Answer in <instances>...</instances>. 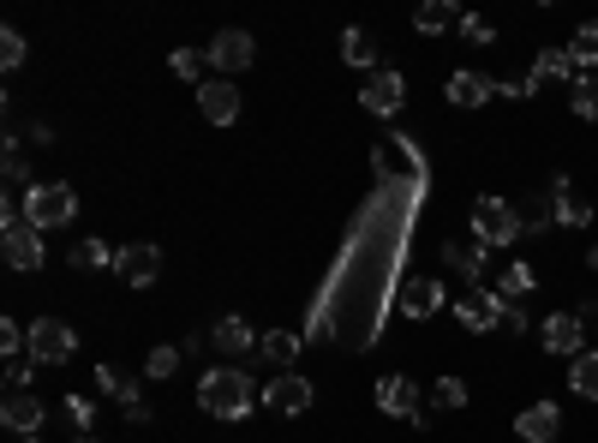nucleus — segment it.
<instances>
[{
	"instance_id": "nucleus-1",
	"label": "nucleus",
	"mask_w": 598,
	"mask_h": 443,
	"mask_svg": "<svg viewBox=\"0 0 598 443\" xmlns=\"http://www.w3.org/2000/svg\"><path fill=\"white\" fill-rule=\"evenodd\" d=\"M198 408L215 413V420H246V413L258 408V384H251V372H239V365H215L198 384Z\"/></svg>"
},
{
	"instance_id": "nucleus-2",
	"label": "nucleus",
	"mask_w": 598,
	"mask_h": 443,
	"mask_svg": "<svg viewBox=\"0 0 598 443\" xmlns=\"http://www.w3.org/2000/svg\"><path fill=\"white\" fill-rule=\"evenodd\" d=\"M79 217V193H72L67 180H48V186H31L24 193V222L43 234V228H67Z\"/></svg>"
},
{
	"instance_id": "nucleus-3",
	"label": "nucleus",
	"mask_w": 598,
	"mask_h": 443,
	"mask_svg": "<svg viewBox=\"0 0 598 443\" xmlns=\"http://www.w3.org/2000/svg\"><path fill=\"white\" fill-rule=\"evenodd\" d=\"M473 240L479 246H515L520 240V210L503 198H479L473 205Z\"/></svg>"
},
{
	"instance_id": "nucleus-4",
	"label": "nucleus",
	"mask_w": 598,
	"mask_h": 443,
	"mask_svg": "<svg viewBox=\"0 0 598 443\" xmlns=\"http://www.w3.org/2000/svg\"><path fill=\"white\" fill-rule=\"evenodd\" d=\"M24 353H31L36 365H67L72 353H79V336H72L60 318H36V324H31V341H24Z\"/></svg>"
},
{
	"instance_id": "nucleus-5",
	"label": "nucleus",
	"mask_w": 598,
	"mask_h": 443,
	"mask_svg": "<svg viewBox=\"0 0 598 443\" xmlns=\"http://www.w3.org/2000/svg\"><path fill=\"white\" fill-rule=\"evenodd\" d=\"M401 103H407V79L396 67H377L372 79H365V91H360V108L377 114V120H389V114H401Z\"/></svg>"
},
{
	"instance_id": "nucleus-6",
	"label": "nucleus",
	"mask_w": 598,
	"mask_h": 443,
	"mask_svg": "<svg viewBox=\"0 0 598 443\" xmlns=\"http://www.w3.org/2000/svg\"><path fill=\"white\" fill-rule=\"evenodd\" d=\"M251 55H258V43H251V31H215V43L203 48V60H210L222 79H234V72L251 67Z\"/></svg>"
},
{
	"instance_id": "nucleus-7",
	"label": "nucleus",
	"mask_w": 598,
	"mask_h": 443,
	"mask_svg": "<svg viewBox=\"0 0 598 443\" xmlns=\"http://www.w3.org/2000/svg\"><path fill=\"white\" fill-rule=\"evenodd\" d=\"M443 282H431V276H407V282L396 288V312L401 318H437L443 312Z\"/></svg>"
},
{
	"instance_id": "nucleus-8",
	"label": "nucleus",
	"mask_w": 598,
	"mask_h": 443,
	"mask_svg": "<svg viewBox=\"0 0 598 443\" xmlns=\"http://www.w3.org/2000/svg\"><path fill=\"white\" fill-rule=\"evenodd\" d=\"M114 270L126 276V288H150V282L162 276V252L150 246V240H138V246L114 252Z\"/></svg>"
},
{
	"instance_id": "nucleus-9",
	"label": "nucleus",
	"mask_w": 598,
	"mask_h": 443,
	"mask_svg": "<svg viewBox=\"0 0 598 443\" xmlns=\"http://www.w3.org/2000/svg\"><path fill=\"white\" fill-rule=\"evenodd\" d=\"M198 108H203V120H210V126H234V120H239V91H234V79H203V84H198Z\"/></svg>"
},
{
	"instance_id": "nucleus-10",
	"label": "nucleus",
	"mask_w": 598,
	"mask_h": 443,
	"mask_svg": "<svg viewBox=\"0 0 598 443\" xmlns=\"http://www.w3.org/2000/svg\"><path fill=\"white\" fill-rule=\"evenodd\" d=\"M263 408H270V413H305V408H312V377L282 372L275 384H263Z\"/></svg>"
},
{
	"instance_id": "nucleus-11",
	"label": "nucleus",
	"mask_w": 598,
	"mask_h": 443,
	"mask_svg": "<svg viewBox=\"0 0 598 443\" xmlns=\"http://www.w3.org/2000/svg\"><path fill=\"white\" fill-rule=\"evenodd\" d=\"M377 408L396 413V420H413L419 432H425V408H419V384H407V377H384L377 384Z\"/></svg>"
},
{
	"instance_id": "nucleus-12",
	"label": "nucleus",
	"mask_w": 598,
	"mask_h": 443,
	"mask_svg": "<svg viewBox=\"0 0 598 443\" xmlns=\"http://www.w3.org/2000/svg\"><path fill=\"white\" fill-rule=\"evenodd\" d=\"M455 318H461V330H497L503 324V306H497V294H491V288H467L461 294V306H455Z\"/></svg>"
},
{
	"instance_id": "nucleus-13",
	"label": "nucleus",
	"mask_w": 598,
	"mask_h": 443,
	"mask_svg": "<svg viewBox=\"0 0 598 443\" xmlns=\"http://www.w3.org/2000/svg\"><path fill=\"white\" fill-rule=\"evenodd\" d=\"M581 341H587V324H581V312H551V318H544V348H551V353H568V360H581Z\"/></svg>"
},
{
	"instance_id": "nucleus-14",
	"label": "nucleus",
	"mask_w": 598,
	"mask_h": 443,
	"mask_svg": "<svg viewBox=\"0 0 598 443\" xmlns=\"http://www.w3.org/2000/svg\"><path fill=\"white\" fill-rule=\"evenodd\" d=\"M0 425L19 438H31L36 425H43V401L31 396V389H7V401H0Z\"/></svg>"
},
{
	"instance_id": "nucleus-15",
	"label": "nucleus",
	"mask_w": 598,
	"mask_h": 443,
	"mask_svg": "<svg viewBox=\"0 0 598 443\" xmlns=\"http://www.w3.org/2000/svg\"><path fill=\"white\" fill-rule=\"evenodd\" d=\"M515 432H520V443H551L556 432H563V408H556V401H532V408L515 420Z\"/></svg>"
},
{
	"instance_id": "nucleus-16",
	"label": "nucleus",
	"mask_w": 598,
	"mask_h": 443,
	"mask_svg": "<svg viewBox=\"0 0 598 443\" xmlns=\"http://www.w3.org/2000/svg\"><path fill=\"white\" fill-rule=\"evenodd\" d=\"M43 258H48V246H43V234H36L31 222L7 234V264L12 270H43Z\"/></svg>"
},
{
	"instance_id": "nucleus-17",
	"label": "nucleus",
	"mask_w": 598,
	"mask_h": 443,
	"mask_svg": "<svg viewBox=\"0 0 598 443\" xmlns=\"http://www.w3.org/2000/svg\"><path fill=\"white\" fill-rule=\"evenodd\" d=\"M497 96V79H485V72H449V103L455 108H479Z\"/></svg>"
},
{
	"instance_id": "nucleus-18",
	"label": "nucleus",
	"mask_w": 598,
	"mask_h": 443,
	"mask_svg": "<svg viewBox=\"0 0 598 443\" xmlns=\"http://www.w3.org/2000/svg\"><path fill=\"white\" fill-rule=\"evenodd\" d=\"M544 79H575V55H568V48H539V60H532V72L520 84H527V96L539 91Z\"/></svg>"
},
{
	"instance_id": "nucleus-19",
	"label": "nucleus",
	"mask_w": 598,
	"mask_h": 443,
	"mask_svg": "<svg viewBox=\"0 0 598 443\" xmlns=\"http://www.w3.org/2000/svg\"><path fill=\"white\" fill-rule=\"evenodd\" d=\"M551 217L563 222V228H587V222H593V205H587V198H581L568 180H556V186H551Z\"/></svg>"
},
{
	"instance_id": "nucleus-20",
	"label": "nucleus",
	"mask_w": 598,
	"mask_h": 443,
	"mask_svg": "<svg viewBox=\"0 0 598 443\" xmlns=\"http://www.w3.org/2000/svg\"><path fill=\"white\" fill-rule=\"evenodd\" d=\"M210 341H215V348L227 353V360H234V353H251V348H258L263 336H251V324H246V318H222V324H215V330H210Z\"/></svg>"
},
{
	"instance_id": "nucleus-21",
	"label": "nucleus",
	"mask_w": 598,
	"mask_h": 443,
	"mask_svg": "<svg viewBox=\"0 0 598 443\" xmlns=\"http://www.w3.org/2000/svg\"><path fill=\"white\" fill-rule=\"evenodd\" d=\"M341 60H348V67H377V36L365 31V24H348V31H341Z\"/></svg>"
},
{
	"instance_id": "nucleus-22",
	"label": "nucleus",
	"mask_w": 598,
	"mask_h": 443,
	"mask_svg": "<svg viewBox=\"0 0 598 443\" xmlns=\"http://www.w3.org/2000/svg\"><path fill=\"white\" fill-rule=\"evenodd\" d=\"M413 24H419V31H425V36H443V31H461V12H455L449 0H425Z\"/></svg>"
},
{
	"instance_id": "nucleus-23",
	"label": "nucleus",
	"mask_w": 598,
	"mask_h": 443,
	"mask_svg": "<svg viewBox=\"0 0 598 443\" xmlns=\"http://www.w3.org/2000/svg\"><path fill=\"white\" fill-rule=\"evenodd\" d=\"M485 252H491V246H479V240H473V246H461V240H449V246H443V258H449L455 270L467 276V282H479V276H485Z\"/></svg>"
},
{
	"instance_id": "nucleus-24",
	"label": "nucleus",
	"mask_w": 598,
	"mask_h": 443,
	"mask_svg": "<svg viewBox=\"0 0 598 443\" xmlns=\"http://www.w3.org/2000/svg\"><path fill=\"white\" fill-rule=\"evenodd\" d=\"M491 294H497V306H520V294H532V264H508Z\"/></svg>"
},
{
	"instance_id": "nucleus-25",
	"label": "nucleus",
	"mask_w": 598,
	"mask_h": 443,
	"mask_svg": "<svg viewBox=\"0 0 598 443\" xmlns=\"http://www.w3.org/2000/svg\"><path fill=\"white\" fill-rule=\"evenodd\" d=\"M300 341L305 336H294V330H270L258 348H263V360H270V365H282V372H288V365H294V353H300Z\"/></svg>"
},
{
	"instance_id": "nucleus-26",
	"label": "nucleus",
	"mask_w": 598,
	"mask_h": 443,
	"mask_svg": "<svg viewBox=\"0 0 598 443\" xmlns=\"http://www.w3.org/2000/svg\"><path fill=\"white\" fill-rule=\"evenodd\" d=\"M102 264H114V252L102 240H72V270H102Z\"/></svg>"
},
{
	"instance_id": "nucleus-27",
	"label": "nucleus",
	"mask_w": 598,
	"mask_h": 443,
	"mask_svg": "<svg viewBox=\"0 0 598 443\" xmlns=\"http://www.w3.org/2000/svg\"><path fill=\"white\" fill-rule=\"evenodd\" d=\"M568 384H575V396L598 401V353H581V360H575V372H568Z\"/></svg>"
},
{
	"instance_id": "nucleus-28",
	"label": "nucleus",
	"mask_w": 598,
	"mask_h": 443,
	"mask_svg": "<svg viewBox=\"0 0 598 443\" xmlns=\"http://www.w3.org/2000/svg\"><path fill=\"white\" fill-rule=\"evenodd\" d=\"M96 384L108 389V396L120 401V408H132V401H138V396H132V384H126V372H120V365H96Z\"/></svg>"
},
{
	"instance_id": "nucleus-29",
	"label": "nucleus",
	"mask_w": 598,
	"mask_h": 443,
	"mask_svg": "<svg viewBox=\"0 0 598 443\" xmlns=\"http://www.w3.org/2000/svg\"><path fill=\"white\" fill-rule=\"evenodd\" d=\"M0 174H7V186H12V193H31V168H24V150L19 144H7V162H0Z\"/></svg>"
},
{
	"instance_id": "nucleus-30",
	"label": "nucleus",
	"mask_w": 598,
	"mask_h": 443,
	"mask_svg": "<svg viewBox=\"0 0 598 443\" xmlns=\"http://www.w3.org/2000/svg\"><path fill=\"white\" fill-rule=\"evenodd\" d=\"M568 55H575V67H598V24H581Z\"/></svg>"
},
{
	"instance_id": "nucleus-31",
	"label": "nucleus",
	"mask_w": 598,
	"mask_h": 443,
	"mask_svg": "<svg viewBox=\"0 0 598 443\" xmlns=\"http://www.w3.org/2000/svg\"><path fill=\"white\" fill-rule=\"evenodd\" d=\"M575 114H581V120H598V72L575 79Z\"/></svg>"
},
{
	"instance_id": "nucleus-32",
	"label": "nucleus",
	"mask_w": 598,
	"mask_h": 443,
	"mask_svg": "<svg viewBox=\"0 0 598 443\" xmlns=\"http://www.w3.org/2000/svg\"><path fill=\"white\" fill-rule=\"evenodd\" d=\"M180 353H186V348H150L144 372H150V377H174V372H180Z\"/></svg>"
},
{
	"instance_id": "nucleus-33",
	"label": "nucleus",
	"mask_w": 598,
	"mask_h": 443,
	"mask_svg": "<svg viewBox=\"0 0 598 443\" xmlns=\"http://www.w3.org/2000/svg\"><path fill=\"white\" fill-rule=\"evenodd\" d=\"M520 210V228H551L556 217H551V193L544 198H527V205H515Z\"/></svg>"
},
{
	"instance_id": "nucleus-34",
	"label": "nucleus",
	"mask_w": 598,
	"mask_h": 443,
	"mask_svg": "<svg viewBox=\"0 0 598 443\" xmlns=\"http://www.w3.org/2000/svg\"><path fill=\"white\" fill-rule=\"evenodd\" d=\"M0 67H24V36L19 31H12V24H7V31H0Z\"/></svg>"
},
{
	"instance_id": "nucleus-35",
	"label": "nucleus",
	"mask_w": 598,
	"mask_h": 443,
	"mask_svg": "<svg viewBox=\"0 0 598 443\" xmlns=\"http://www.w3.org/2000/svg\"><path fill=\"white\" fill-rule=\"evenodd\" d=\"M168 67H174V79H198V72H203V55H198V48H174Z\"/></svg>"
},
{
	"instance_id": "nucleus-36",
	"label": "nucleus",
	"mask_w": 598,
	"mask_h": 443,
	"mask_svg": "<svg viewBox=\"0 0 598 443\" xmlns=\"http://www.w3.org/2000/svg\"><path fill=\"white\" fill-rule=\"evenodd\" d=\"M31 377H36V360H31V353H12V360H7V384L24 389Z\"/></svg>"
},
{
	"instance_id": "nucleus-37",
	"label": "nucleus",
	"mask_w": 598,
	"mask_h": 443,
	"mask_svg": "<svg viewBox=\"0 0 598 443\" xmlns=\"http://www.w3.org/2000/svg\"><path fill=\"white\" fill-rule=\"evenodd\" d=\"M437 408H467V384H461V377H443V384H437Z\"/></svg>"
},
{
	"instance_id": "nucleus-38",
	"label": "nucleus",
	"mask_w": 598,
	"mask_h": 443,
	"mask_svg": "<svg viewBox=\"0 0 598 443\" xmlns=\"http://www.w3.org/2000/svg\"><path fill=\"white\" fill-rule=\"evenodd\" d=\"M67 413H72V425H79V432H91V420H96V401H91V396H67Z\"/></svg>"
},
{
	"instance_id": "nucleus-39",
	"label": "nucleus",
	"mask_w": 598,
	"mask_h": 443,
	"mask_svg": "<svg viewBox=\"0 0 598 443\" xmlns=\"http://www.w3.org/2000/svg\"><path fill=\"white\" fill-rule=\"evenodd\" d=\"M24 341H31V330H19V324H12V318H0V353H7V360H12V353H19V348H24Z\"/></svg>"
},
{
	"instance_id": "nucleus-40",
	"label": "nucleus",
	"mask_w": 598,
	"mask_h": 443,
	"mask_svg": "<svg viewBox=\"0 0 598 443\" xmlns=\"http://www.w3.org/2000/svg\"><path fill=\"white\" fill-rule=\"evenodd\" d=\"M461 36H473V43H491V36H497V24H491V19H461Z\"/></svg>"
},
{
	"instance_id": "nucleus-41",
	"label": "nucleus",
	"mask_w": 598,
	"mask_h": 443,
	"mask_svg": "<svg viewBox=\"0 0 598 443\" xmlns=\"http://www.w3.org/2000/svg\"><path fill=\"white\" fill-rule=\"evenodd\" d=\"M581 324H587V330L598 336V306H581Z\"/></svg>"
},
{
	"instance_id": "nucleus-42",
	"label": "nucleus",
	"mask_w": 598,
	"mask_h": 443,
	"mask_svg": "<svg viewBox=\"0 0 598 443\" xmlns=\"http://www.w3.org/2000/svg\"><path fill=\"white\" fill-rule=\"evenodd\" d=\"M587 264H593V270H598V240H593V252H587Z\"/></svg>"
},
{
	"instance_id": "nucleus-43",
	"label": "nucleus",
	"mask_w": 598,
	"mask_h": 443,
	"mask_svg": "<svg viewBox=\"0 0 598 443\" xmlns=\"http://www.w3.org/2000/svg\"><path fill=\"white\" fill-rule=\"evenodd\" d=\"M19 443H36V438H19Z\"/></svg>"
},
{
	"instance_id": "nucleus-44",
	"label": "nucleus",
	"mask_w": 598,
	"mask_h": 443,
	"mask_svg": "<svg viewBox=\"0 0 598 443\" xmlns=\"http://www.w3.org/2000/svg\"><path fill=\"white\" fill-rule=\"evenodd\" d=\"M79 443H91V438H79Z\"/></svg>"
}]
</instances>
